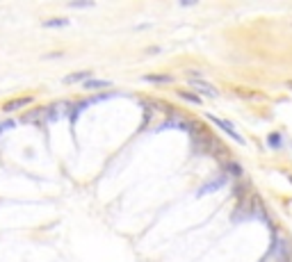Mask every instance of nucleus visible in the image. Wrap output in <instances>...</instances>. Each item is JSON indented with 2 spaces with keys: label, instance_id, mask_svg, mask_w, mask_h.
<instances>
[{
  "label": "nucleus",
  "instance_id": "nucleus-1",
  "mask_svg": "<svg viewBox=\"0 0 292 262\" xmlns=\"http://www.w3.org/2000/svg\"><path fill=\"white\" fill-rule=\"evenodd\" d=\"M48 119V110L46 107H39V110H32V112L23 114V123H37V126H44V121Z\"/></svg>",
  "mask_w": 292,
  "mask_h": 262
},
{
  "label": "nucleus",
  "instance_id": "nucleus-2",
  "mask_svg": "<svg viewBox=\"0 0 292 262\" xmlns=\"http://www.w3.org/2000/svg\"><path fill=\"white\" fill-rule=\"evenodd\" d=\"M189 87L194 91H199V94H203V96H210V98L217 96V89L210 87V84H206V82H201V80H192V78H189Z\"/></svg>",
  "mask_w": 292,
  "mask_h": 262
},
{
  "label": "nucleus",
  "instance_id": "nucleus-3",
  "mask_svg": "<svg viewBox=\"0 0 292 262\" xmlns=\"http://www.w3.org/2000/svg\"><path fill=\"white\" fill-rule=\"evenodd\" d=\"M210 121H212V123H217L219 128H222V130H224V132H228V135L233 137V139H235V142H242V137L238 135V132H235V128L231 126V123H228V121H222V119H217V116H208Z\"/></svg>",
  "mask_w": 292,
  "mask_h": 262
},
{
  "label": "nucleus",
  "instance_id": "nucleus-4",
  "mask_svg": "<svg viewBox=\"0 0 292 262\" xmlns=\"http://www.w3.org/2000/svg\"><path fill=\"white\" fill-rule=\"evenodd\" d=\"M30 100H32L30 96L14 98V100H7V103L2 105V110H5V112H12V110H18V107H25V105H30Z\"/></svg>",
  "mask_w": 292,
  "mask_h": 262
},
{
  "label": "nucleus",
  "instance_id": "nucleus-5",
  "mask_svg": "<svg viewBox=\"0 0 292 262\" xmlns=\"http://www.w3.org/2000/svg\"><path fill=\"white\" fill-rule=\"evenodd\" d=\"M226 185V178H217V180H212V182H208V185H203L201 189H199V194H208V192H215V189H219V187H224Z\"/></svg>",
  "mask_w": 292,
  "mask_h": 262
},
{
  "label": "nucleus",
  "instance_id": "nucleus-6",
  "mask_svg": "<svg viewBox=\"0 0 292 262\" xmlns=\"http://www.w3.org/2000/svg\"><path fill=\"white\" fill-rule=\"evenodd\" d=\"M224 171L231 173V176H242V166L238 162H226L224 164Z\"/></svg>",
  "mask_w": 292,
  "mask_h": 262
},
{
  "label": "nucleus",
  "instance_id": "nucleus-7",
  "mask_svg": "<svg viewBox=\"0 0 292 262\" xmlns=\"http://www.w3.org/2000/svg\"><path fill=\"white\" fill-rule=\"evenodd\" d=\"M89 71H80V73H73V75H69L67 80H64V82H80V80H87V78H89Z\"/></svg>",
  "mask_w": 292,
  "mask_h": 262
},
{
  "label": "nucleus",
  "instance_id": "nucleus-8",
  "mask_svg": "<svg viewBox=\"0 0 292 262\" xmlns=\"http://www.w3.org/2000/svg\"><path fill=\"white\" fill-rule=\"evenodd\" d=\"M85 87H87V89H103V87H110V82H107V80H87Z\"/></svg>",
  "mask_w": 292,
  "mask_h": 262
},
{
  "label": "nucleus",
  "instance_id": "nucleus-9",
  "mask_svg": "<svg viewBox=\"0 0 292 262\" xmlns=\"http://www.w3.org/2000/svg\"><path fill=\"white\" fill-rule=\"evenodd\" d=\"M146 80L149 82H172L173 78L172 75H146Z\"/></svg>",
  "mask_w": 292,
  "mask_h": 262
},
{
  "label": "nucleus",
  "instance_id": "nucleus-10",
  "mask_svg": "<svg viewBox=\"0 0 292 262\" xmlns=\"http://www.w3.org/2000/svg\"><path fill=\"white\" fill-rule=\"evenodd\" d=\"M67 18H52V21H44L46 28H62V25H67Z\"/></svg>",
  "mask_w": 292,
  "mask_h": 262
},
{
  "label": "nucleus",
  "instance_id": "nucleus-11",
  "mask_svg": "<svg viewBox=\"0 0 292 262\" xmlns=\"http://www.w3.org/2000/svg\"><path fill=\"white\" fill-rule=\"evenodd\" d=\"M270 144L274 146V148H278V146H281V135H278V132H272V135H270Z\"/></svg>",
  "mask_w": 292,
  "mask_h": 262
},
{
  "label": "nucleus",
  "instance_id": "nucleus-12",
  "mask_svg": "<svg viewBox=\"0 0 292 262\" xmlns=\"http://www.w3.org/2000/svg\"><path fill=\"white\" fill-rule=\"evenodd\" d=\"M180 98H185V100H189V103H199V96H194V94H188V91H180Z\"/></svg>",
  "mask_w": 292,
  "mask_h": 262
},
{
  "label": "nucleus",
  "instance_id": "nucleus-13",
  "mask_svg": "<svg viewBox=\"0 0 292 262\" xmlns=\"http://www.w3.org/2000/svg\"><path fill=\"white\" fill-rule=\"evenodd\" d=\"M71 7H91V2H71Z\"/></svg>",
  "mask_w": 292,
  "mask_h": 262
},
{
  "label": "nucleus",
  "instance_id": "nucleus-14",
  "mask_svg": "<svg viewBox=\"0 0 292 262\" xmlns=\"http://www.w3.org/2000/svg\"><path fill=\"white\" fill-rule=\"evenodd\" d=\"M288 87H292V80H290V82H288Z\"/></svg>",
  "mask_w": 292,
  "mask_h": 262
}]
</instances>
